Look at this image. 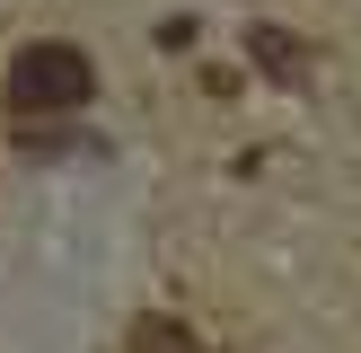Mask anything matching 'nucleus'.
Listing matches in <instances>:
<instances>
[{
	"instance_id": "obj_1",
	"label": "nucleus",
	"mask_w": 361,
	"mask_h": 353,
	"mask_svg": "<svg viewBox=\"0 0 361 353\" xmlns=\"http://www.w3.org/2000/svg\"><path fill=\"white\" fill-rule=\"evenodd\" d=\"M97 97V71H88V53L80 44H27L9 62V106L18 115H80V106Z\"/></svg>"
},
{
	"instance_id": "obj_3",
	"label": "nucleus",
	"mask_w": 361,
	"mask_h": 353,
	"mask_svg": "<svg viewBox=\"0 0 361 353\" xmlns=\"http://www.w3.org/2000/svg\"><path fill=\"white\" fill-rule=\"evenodd\" d=\"M247 53H256L274 80H300L309 71V53H300V35H282V27H247Z\"/></svg>"
},
{
	"instance_id": "obj_2",
	"label": "nucleus",
	"mask_w": 361,
	"mask_h": 353,
	"mask_svg": "<svg viewBox=\"0 0 361 353\" xmlns=\"http://www.w3.org/2000/svg\"><path fill=\"white\" fill-rule=\"evenodd\" d=\"M133 353H212V345H203V335L185 327V318L150 309V318H141V327H133Z\"/></svg>"
}]
</instances>
